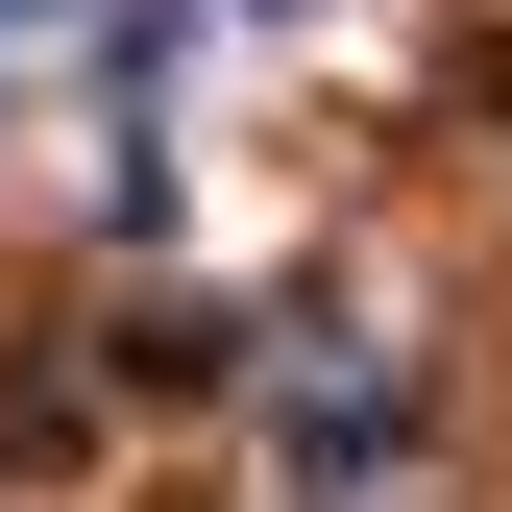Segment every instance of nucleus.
Masks as SVG:
<instances>
[{
    "instance_id": "obj_2",
    "label": "nucleus",
    "mask_w": 512,
    "mask_h": 512,
    "mask_svg": "<svg viewBox=\"0 0 512 512\" xmlns=\"http://www.w3.org/2000/svg\"><path fill=\"white\" fill-rule=\"evenodd\" d=\"M269 25H317V0H269Z\"/></svg>"
},
{
    "instance_id": "obj_1",
    "label": "nucleus",
    "mask_w": 512,
    "mask_h": 512,
    "mask_svg": "<svg viewBox=\"0 0 512 512\" xmlns=\"http://www.w3.org/2000/svg\"><path fill=\"white\" fill-rule=\"evenodd\" d=\"M25 25H49V0H0V49H25Z\"/></svg>"
}]
</instances>
